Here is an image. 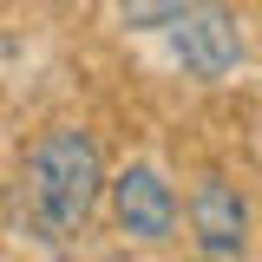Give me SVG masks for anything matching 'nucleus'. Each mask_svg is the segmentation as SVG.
Wrapping results in <instances>:
<instances>
[{"instance_id":"1","label":"nucleus","mask_w":262,"mask_h":262,"mask_svg":"<svg viewBox=\"0 0 262 262\" xmlns=\"http://www.w3.org/2000/svg\"><path fill=\"white\" fill-rule=\"evenodd\" d=\"M98 196H105V158L85 125H53L33 138L27 151V210L46 243H66L92 223Z\"/></svg>"},{"instance_id":"2","label":"nucleus","mask_w":262,"mask_h":262,"mask_svg":"<svg viewBox=\"0 0 262 262\" xmlns=\"http://www.w3.org/2000/svg\"><path fill=\"white\" fill-rule=\"evenodd\" d=\"M170 46H177V66L190 72V79H223L243 66V27H236V13L216 7V0H190L177 20H170Z\"/></svg>"},{"instance_id":"3","label":"nucleus","mask_w":262,"mask_h":262,"mask_svg":"<svg viewBox=\"0 0 262 262\" xmlns=\"http://www.w3.org/2000/svg\"><path fill=\"white\" fill-rule=\"evenodd\" d=\"M105 190H112V216H118V229H125L131 243H170L177 236V223H184V203H177V190L164 184V170H151V164H131V170H118V177H105Z\"/></svg>"},{"instance_id":"4","label":"nucleus","mask_w":262,"mask_h":262,"mask_svg":"<svg viewBox=\"0 0 262 262\" xmlns=\"http://www.w3.org/2000/svg\"><path fill=\"white\" fill-rule=\"evenodd\" d=\"M184 216H190V243L203 262H243L249 256V203H243V190L229 177H196Z\"/></svg>"},{"instance_id":"5","label":"nucleus","mask_w":262,"mask_h":262,"mask_svg":"<svg viewBox=\"0 0 262 262\" xmlns=\"http://www.w3.org/2000/svg\"><path fill=\"white\" fill-rule=\"evenodd\" d=\"M184 7H190V0H118V20H125L131 33H164Z\"/></svg>"}]
</instances>
